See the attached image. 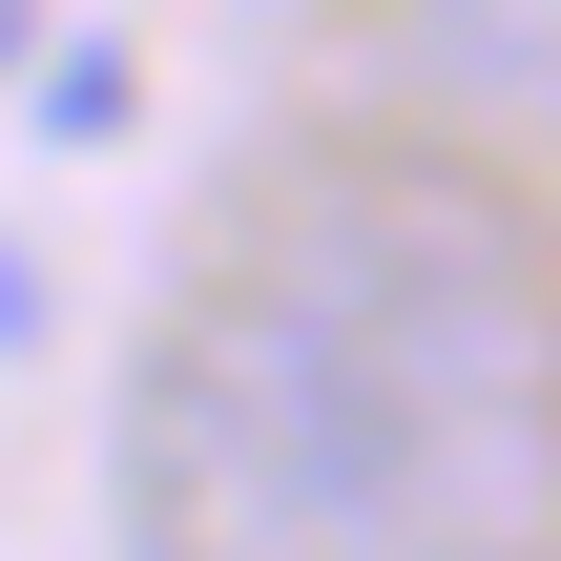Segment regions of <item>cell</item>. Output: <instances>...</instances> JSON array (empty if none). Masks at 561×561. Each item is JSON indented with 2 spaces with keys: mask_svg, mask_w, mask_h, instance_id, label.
Returning <instances> with one entry per match:
<instances>
[{
  "mask_svg": "<svg viewBox=\"0 0 561 561\" xmlns=\"http://www.w3.org/2000/svg\"><path fill=\"white\" fill-rule=\"evenodd\" d=\"M104 520H125V561H333L396 520V479L271 291H187L104 396Z\"/></svg>",
  "mask_w": 561,
  "mask_h": 561,
  "instance_id": "obj_2",
  "label": "cell"
},
{
  "mask_svg": "<svg viewBox=\"0 0 561 561\" xmlns=\"http://www.w3.org/2000/svg\"><path fill=\"white\" fill-rule=\"evenodd\" d=\"M0 62H42V0H0Z\"/></svg>",
  "mask_w": 561,
  "mask_h": 561,
  "instance_id": "obj_6",
  "label": "cell"
},
{
  "mask_svg": "<svg viewBox=\"0 0 561 561\" xmlns=\"http://www.w3.org/2000/svg\"><path fill=\"white\" fill-rule=\"evenodd\" d=\"M229 291H271L333 354L396 520H541L561 541V271L520 229V187L416 167V146H312V167H271Z\"/></svg>",
  "mask_w": 561,
  "mask_h": 561,
  "instance_id": "obj_1",
  "label": "cell"
},
{
  "mask_svg": "<svg viewBox=\"0 0 561 561\" xmlns=\"http://www.w3.org/2000/svg\"><path fill=\"white\" fill-rule=\"evenodd\" d=\"M104 125H125V62L62 42V62H42V146H104Z\"/></svg>",
  "mask_w": 561,
  "mask_h": 561,
  "instance_id": "obj_5",
  "label": "cell"
},
{
  "mask_svg": "<svg viewBox=\"0 0 561 561\" xmlns=\"http://www.w3.org/2000/svg\"><path fill=\"white\" fill-rule=\"evenodd\" d=\"M333 561H541V520H375V541H333Z\"/></svg>",
  "mask_w": 561,
  "mask_h": 561,
  "instance_id": "obj_4",
  "label": "cell"
},
{
  "mask_svg": "<svg viewBox=\"0 0 561 561\" xmlns=\"http://www.w3.org/2000/svg\"><path fill=\"white\" fill-rule=\"evenodd\" d=\"M375 83L479 167H561V0H375Z\"/></svg>",
  "mask_w": 561,
  "mask_h": 561,
  "instance_id": "obj_3",
  "label": "cell"
}]
</instances>
